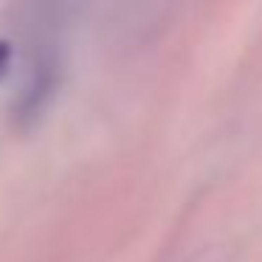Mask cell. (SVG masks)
Listing matches in <instances>:
<instances>
[{
	"label": "cell",
	"mask_w": 262,
	"mask_h": 262,
	"mask_svg": "<svg viewBox=\"0 0 262 262\" xmlns=\"http://www.w3.org/2000/svg\"><path fill=\"white\" fill-rule=\"evenodd\" d=\"M9 62H12V46L6 40H0V76L6 74Z\"/></svg>",
	"instance_id": "6da1fadb"
}]
</instances>
